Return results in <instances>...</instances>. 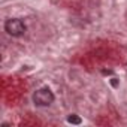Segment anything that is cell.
Instances as JSON below:
<instances>
[{
  "label": "cell",
  "mask_w": 127,
  "mask_h": 127,
  "mask_svg": "<svg viewBox=\"0 0 127 127\" xmlns=\"http://www.w3.org/2000/svg\"><path fill=\"white\" fill-rule=\"evenodd\" d=\"M5 30L9 36H14V37H20L26 33V24L18 20V18H9L6 23H5Z\"/></svg>",
  "instance_id": "cell-1"
},
{
  "label": "cell",
  "mask_w": 127,
  "mask_h": 127,
  "mask_svg": "<svg viewBox=\"0 0 127 127\" xmlns=\"http://www.w3.org/2000/svg\"><path fill=\"white\" fill-rule=\"evenodd\" d=\"M33 102L37 106H49L54 102V94L49 88H39L33 94Z\"/></svg>",
  "instance_id": "cell-2"
},
{
  "label": "cell",
  "mask_w": 127,
  "mask_h": 127,
  "mask_svg": "<svg viewBox=\"0 0 127 127\" xmlns=\"http://www.w3.org/2000/svg\"><path fill=\"white\" fill-rule=\"evenodd\" d=\"M67 123H70V124H81V118L78 115H69L67 117Z\"/></svg>",
  "instance_id": "cell-3"
}]
</instances>
